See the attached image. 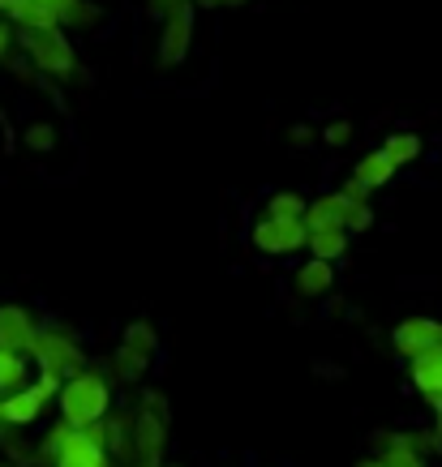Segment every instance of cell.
<instances>
[{
  "label": "cell",
  "instance_id": "obj_1",
  "mask_svg": "<svg viewBox=\"0 0 442 467\" xmlns=\"http://www.w3.org/2000/svg\"><path fill=\"white\" fill-rule=\"evenodd\" d=\"M60 420L69 429H95L103 425L108 416H112V386H108V378L103 373H95V368H82L78 378H69V382L60 386Z\"/></svg>",
  "mask_w": 442,
  "mask_h": 467
},
{
  "label": "cell",
  "instance_id": "obj_2",
  "mask_svg": "<svg viewBox=\"0 0 442 467\" xmlns=\"http://www.w3.org/2000/svg\"><path fill=\"white\" fill-rule=\"evenodd\" d=\"M17 47H22V57L35 65V73H47V78H57V82H73L78 52H73V39L65 35V26L17 30Z\"/></svg>",
  "mask_w": 442,
  "mask_h": 467
},
{
  "label": "cell",
  "instance_id": "obj_3",
  "mask_svg": "<svg viewBox=\"0 0 442 467\" xmlns=\"http://www.w3.org/2000/svg\"><path fill=\"white\" fill-rule=\"evenodd\" d=\"M30 360H35L43 373H57L65 382L86 368V356H82V348H78V339L65 335V330H57V326H43L39 330V339L30 348Z\"/></svg>",
  "mask_w": 442,
  "mask_h": 467
},
{
  "label": "cell",
  "instance_id": "obj_4",
  "mask_svg": "<svg viewBox=\"0 0 442 467\" xmlns=\"http://www.w3.org/2000/svg\"><path fill=\"white\" fill-rule=\"evenodd\" d=\"M249 241H254L258 254H267V257H292L310 244V227L279 223V219H267V214H262L254 223V232H249Z\"/></svg>",
  "mask_w": 442,
  "mask_h": 467
},
{
  "label": "cell",
  "instance_id": "obj_5",
  "mask_svg": "<svg viewBox=\"0 0 442 467\" xmlns=\"http://www.w3.org/2000/svg\"><path fill=\"white\" fill-rule=\"evenodd\" d=\"M429 446H438L434 433H374V459L386 467H426Z\"/></svg>",
  "mask_w": 442,
  "mask_h": 467
},
{
  "label": "cell",
  "instance_id": "obj_6",
  "mask_svg": "<svg viewBox=\"0 0 442 467\" xmlns=\"http://www.w3.org/2000/svg\"><path fill=\"white\" fill-rule=\"evenodd\" d=\"M391 343H395V352L413 365V360H421V356L442 348V322L438 317H404V322L395 326Z\"/></svg>",
  "mask_w": 442,
  "mask_h": 467
},
{
  "label": "cell",
  "instance_id": "obj_7",
  "mask_svg": "<svg viewBox=\"0 0 442 467\" xmlns=\"http://www.w3.org/2000/svg\"><path fill=\"white\" fill-rule=\"evenodd\" d=\"M194 22H198L194 0L181 5V9L163 22V35H159V65H163V69H176V65L189 57V47H194Z\"/></svg>",
  "mask_w": 442,
  "mask_h": 467
},
{
  "label": "cell",
  "instance_id": "obj_8",
  "mask_svg": "<svg viewBox=\"0 0 442 467\" xmlns=\"http://www.w3.org/2000/svg\"><path fill=\"white\" fill-rule=\"evenodd\" d=\"M39 330L43 326L35 322V313H30L26 305H0V352L30 356Z\"/></svg>",
  "mask_w": 442,
  "mask_h": 467
},
{
  "label": "cell",
  "instance_id": "obj_9",
  "mask_svg": "<svg viewBox=\"0 0 442 467\" xmlns=\"http://www.w3.org/2000/svg\"><path fill=\"white\" fill-rule=\"evenodd\" d=\"M43 411H47V399L35 390V382L26 390H17V395L0 399V425L9 429V433H26L43 420Z\"/></svg>",
  "mask_w": 442,
  "mask_h": 467
},
{
  "label": "cell",
  "instance_id": "obj_10",
  "mask_svg": "<svg viewBox=\"0 0 442 467\" xmlns=\"http://www.w3.org/2000/svg\"><path fill=\"white\" fill-rule=\"evenodd\" d=\"M133 438H138V463L163 467V446H168V420L155 411H133Z\"/></svg>",
  "mask_w": 442,
  "mask_h": 467
},
{
  "label": "cell",
  "instance_id": "obj_11",
  "mask_svg": "<svg viewBox=\"0 0 442 467\" xmlns=\"http://www.w3.org/2000/svg\"><path fill=\"white\" fill-rule=\"evenodd\" d=\"M353 211H357V202L348 198L343 189H335V193H322V198L310 202V211H305V227H310V232H331V227H343V232H348Z\"/></svg>",
  "mask_w": 442,
  "mask_h": 467
},
{
  "label": "cell",
  "instance_id": "obj_12",
  "mask_svg": "<svg viewBox=\"0 0 442 467\" xmlns=\"http://www.w3.org/2000/svg\"><path fill=\"white\" fill-rule=\"evenodd\" d=\"M103 433H108V459L125 467H138V438H133V411H112L103 420Z\"/></svg>",
  "mask_w": 442,
  "mask_h": 467
},
{
  "label": "cell",
  "instance_id": "obj_13",
  "mask_svg": "<svg viewBox=\"0 0 442 467\" xmlns=\"http://www.w3.org/2000/svg\"><path fill=\"white\" fill-rule=\"evenodd\" d=\"M408 378H413V386L426 395L429 408L442 411V352H429V356H421V360H413V365H408Z\"/></svg>",
  "mask_w": 442,
  "mask_h": 467
},
{
  "label": "cell",
  "instance_id": "obj_14",
  "mask_svg": "<svg viewBox=\"0 0 442 467\" xmlns=\"http://www.w3.org/2000/svg\"><path fill=\"white\" fill-rule=\"evenodd\" d=\"M395 163L383 155V150H370V155H361L357 159V168H353V181L357 184H365L370 193H378V189H386V184L395 181Z\"/></svg>",
  "mask_w": 442,
  "mask_h": 467
},
{
  "label": "cell",
  "instance_id": "obj_15",
  "mask_svg": "<svg viewBox=\"0 0 442 467\" xmlns=\"http://www.w3.org/2000/svg\"><path fill=\"white\" fill-rule=\"evenodd\" d=\"M331 287H335V266L331 262H305V266L297 270V292L305 300H318V296H327Z\"/></svg>",
  "mask_w": 442,
  "mask_h": 467
},
{
  "label": "cell",
  "instance_id": "obj_16",
  "mask_svg": "<svg viewBox=\"0 0 442 467\" xmlns=\"http://www.w3.org/2000/svg\"><path fill=\"white\" fill-rule=\"evenodd\" d=\"M305 254L314 257V262H340L348 257V232L343 227H331V232H310V244H305Z\"/></svg>",
  "mask_w": 442,
  "mask_h": 467
},
{
  "label": "cell",
  "instance_id": "obj_17",
  "mask_svg": "<svg viewBox=\"0 0 442 467\" xmlns=\"http://www.w3.org/2000/svg\"><path fill=\"white\" fill-rule=\"evenodd\" d=\"M30 386V356L17 352H0V399L17 395Z\"/></svg>",
  "mask_w": 442,
  "mask_h": 467
},
{
  "label": "cell",
  "instance_id": "obj_18",
  "mask_svg": "<svg viewBox=\"0 0 442 467\" xmlns=\"http://www.w3.org/2000/svg\"><path fill=\"white\" fill-rule=\"evenodd\" d=\"M421 150H426V142H421V133H391L383 142V155L395 163V168H408V163H416L421 159Z\"/></svg>",
  "mask_w": 442,
  "mask_h": 467
},
{
  "label": "cell",
  "instance_id": "obj_19",
  "mask_svg": "<svg viewBox=\"0 0 442 467\" xmlns=\"http://www.w3.org/2000/svg\"><path fill=\"white\" fill-rule=\"evenodd\" d=\"M305 211H310V202L292 189L271 193V202H267V219H279V223H305Z\"/></svg>",
  "mask_w": 442,
  "mask_h": 467
},
{
  "label": "cell",
  "instance_id": "obj_20",
  "mask_svg": "<svg viewBox=\"0 0 442 467\" xmlns=\"http://www.w3.org/2000/svg\"><path fill=\"white\" fill-rule=\"evenodd\" d=\"M121 348H129V352H138V356H146V360H151V356L159 352V330L146 322V317H138V322L125 326V339H121Z\"/></svg>",
  "mask_w": 442,
  "mask_h": 467
},
{
  "label": "cell",
  "instance_id": "obj_21",
  "mask_svg": "<svg viewBox=\"0 0 442 467\" xmlns=\"http://www.w3.org/2000/svg\"><path fill=\"white\" fill-rule=\"evenodd\" d=\"M146 356H138V352H129V348H116L112 352V378L116 382H142V373H146Z\"/></svg>",
  "mask_w": 442,
  "mask_h": 467
},
{
  "label": "cell",
  "instance_id": "obj_22",
  "mask_svg": "<svg viewBox=\"0 0 442 467\" xmlns=\"http://www.w3.org/2000/svg\"><path fill=\"white\" fill-rule=\"evenodd\" d=\"M22 146L35 150V155H47V150H57V125L52 120H30L22 129Z\"/></svg>",
  "mask_w": 442,
  "mask_h": 467
},
{
  "label": "cell",
  "instance_id": "obj_23",
  "mask_svg": "<svg viewBox=\"0 0 442 467\" xmlns=\"http://www.w3.org/2000/svg\"><path fill=\"white\" fill-rule=\"evenodd\" d=\"M57 14H60V26H78V30H86V26H95V22H100V9H95L90 0H65Z\"/></svg>",
  "mask_w": 442,
  "mask_h": 467
},
{
  "label": "cell",
  "instance_id": "obj_24",
  "mask_svg": "<svg viewBox=\"0 0 442 467\" xmlns=\"http://www.w3.org/2000/svg\"><path fill=\"white\" fill-rule=\"evenodd\" d=\"M348 142H353V120H331V125L322 129V146H327V150H343Z\"/></svg>",
  "mask_w": 442,
  "mask_h": 467
},
{
  "label": "cell",
  "instance_id": "obj_25",
  "mask_svg": "<svg viewBox=\"0 0 442 467\" xmlns=\"http://www.w3.org/2000/svg\"><path fill=\"white\" fill-rule=\"evenodd\" d=\"M142 408H146V411H155V416H163V420H172L168 399L159 395V390H142Z\"/></svg>",
  "mask_w": 442,
  "mask_h": 467
},
{
  "label": "cell",
  "instance_id": "obj_26",
  "mask_svg": "<svg viewBox=\"0 0 442 467\" xmlns=\"http://www.w3.org/2000/svg\"><path fill=\"white\" fill-rule=\"evenodd\" d=\"M181 5H189V0H146V9H151V17H163V22H168V17L176 14Z\"/></svg>",
  "mask_w": 442,
  "mask_h": 467
},
{
  "label": "cell",
  "instance_id": "obj_27",
  "mask_svg": "<svg viewBox=\"0 0 442 467\" xmlns=\"http://www.w3.org/2000/svg\"><path fill=\"white\" fill-rule=\"evenodd\" d=\"M288 138H292V142H310V138H314V129H310V125H297V129H292V133H288Z\"/></svg>",
  "mask_w": 442,
  "mask_h": 467
},
{
  "label": "cell",
  "instance_id": "obj_28",
  "mask_svg": "<svg viewBox=\"0 0 442 467\" xmlns=\"http://www.w3.org/2000/svg\"><path fill=\"white\" fill-rule=\"evenodd\" d=\"M357 467H386L383 459H374V454H365V459H357Z\"/></svg>",
  "mask_w": 442,
  "mask_h": 467
},
{
  "label": "cell",
  "instance_id": "obj_29",
  "mask_svg": "<svg viewBox=\"0 0 442 467\" xmlns=\"http://www.w3.org/2000/svg\"><path fill=\"white\" fill-rule=\"evenodd\" d=\"M202 5H211V9H224V5H241V0H202Z\"/></svg>",
  "mask_w": 442,
  "mask_h": 467
},
{
  "label": "cell",
  "instance_id": "obj_30",
  "mask_svg": "<svg viewBox=\"0 0 442 467\" xmlns=\"http://www.w3.org/2000/svg\"><path fill=\"white\" fill-rule=\"evenodd\" d=\"M39 5H52V9H60V5H65V0H39Z\"/></svg>",
  "mask_w": 442,
  "mask_h": 467
},
{
  "label": "cell",
  "instance_id": "obj_31",
  "mask_svg": "<svg viewBox=\"0 0 442 467\" xmlns=\"http://www.w3.org/2000/svg\"><path fill=\"white\" fill-rule=\"evenodd\" d=\"M5 433H9V429H5V425H0V438H5Z\"/></svg>",
  "mask_w": 442,
  "mask_h": 467
},
{
  "label": "cell",
  "instance_id": "obj_32",
  "mask_svg": "<svg viewBox=\"0 0 442 467\" xmlns=\"http://www.w3.org/2000/svg\"><path fill=\"white\" fill-rule=\"evenodd\" d=\"M0 467H14V463H5V459H0Z\"/></svg>",
  "mask_w": 442,
  "mask_h": 467
},
{
  "label": "cell",
  "instance_id": "obj_33",
  "mask_svg": "<svg viewBox=\"0 0 442 467\" xmlns=\"http://www.w3.org/2000/svg\"><path fill=\"white\" fill-rule=\"evenodd\" d=\"M138 467H146V463H138Z\"/></svg>",
  "mask_w": 442,
  "mask_h": 467
},
{
  "label": "cell",
  "instance_id": "obj_34",
  "mask_svg": "<svg viewBox=\"0 0 442 467\" xmlns=\"http://www.w3.org/2000/svg\"><path fill=\"white\" fill-rule=\"evenodd\" d=\"M0 65H5V60H0Z\"/></svg>",
  "mask_w": 442,
  "mask_h": 467
},
{
  "label": "cell",
  "instance_id": "obj_35",
  "mask_svg": "<svg viewBox=\"0 0 442 467\" xmlns=\"http://www.w3.org/2000/svg\"><path fill=\"white\" fill-rule=\"evenodd\" d=\"M438 352H442V348H438Z\"/></svg>",
  "mask_w": 442,
  "mask_h": 467
}]
</instances>
